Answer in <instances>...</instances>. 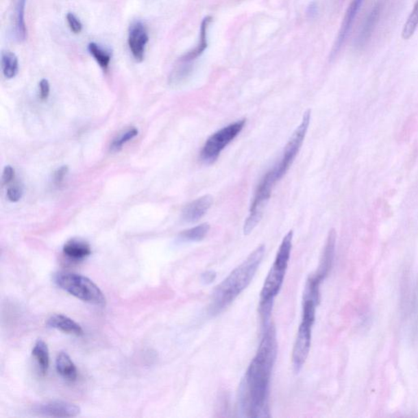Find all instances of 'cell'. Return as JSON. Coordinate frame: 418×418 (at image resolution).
Returning <instances> with one entry per match:
<instances>
[{"mask_svg":"<svg viewBox=\"0 0 418 418\" xmlns=\"http://www.w3.org/2000/svg\"><path fill=\"white\" fill-rule=\"evenodd\" d=\"M66 20L72 32L75 34H79L81 32H82V23H80L79 19L77 18L75 14L69 12V14L66 15Z\"/></svg>","mask_w":418,"mask_h":418,"instance_id":"28","label":"cell"},{"mask_svg":"<svg viewBox=\"0 0 418 418\" xmlns=\"http://www.w3.org/2000/svg\"><path fill=\"white\" fill-rule=\"evenodd\" d=\"M217 278V273L214 271H207L206 272L202 273L201 279L202 283L204 284H210L214 281Z\"/></svg>","mask_w":418,"mask_h":418,"instance_id":"32","label":"cell"},{"mask_svg":"<svg viewBox=\"0 0 418 418\" xmlns=\"http://www.w3.org/2000/svg\"><path fill=\"white\" fill-rule=\"evenodd\" d=\"M47 325L55 328V330L65 332V334H67L78 336L84 335L82 327L73 321V319H71L64 315L59 314L52 315V317L48 319V321H47Z\"/></svg>","mask_w":418,"mask_h":418,"instance_id":"15","label":"cell"},{"mask_svg":"<svg viewBox=\"0 0 418 418\" xmlns=\"http://www.w3.org/2000/svg\"><path fill=\"white\" fill-rule=\"evenodd\" d=\"M54 281L64 291L81 301L98 306L106 305L103 293L87 277L75 273L61 272L55 275Z\"/></svg>","mask_w":418,"mask_h":418,"instance_id":"4","label":"cell"},{"mask_svg":"<svg viewBox=\"0 0 418 418\" xmlns=\"http://www.w3.org/2000/svg\"><path fill=\"white\" fill-rule=\"evenodd\" d=\"M276 183L269 172L264 175L260 182L255 192L253 203L251 204L249 217L245 223L244 233L246 236L253 232L262 220L264 209L271 198L272 190L275 188Z\"/></svg>","mask_w":418,"mask_h":418,"instance_id":"8","label":"cell"},{"mask_svg":"<svg viewBox=\"0 0 418 418\" xmlns=\"http://www.w3.org/2000/svg\"><path fill=\"white\" fill-rule=\"evenodd\" d=\"M1 66L3 74L6 79L14 78L19 73V59L10 51H4L1 54Z\"/></svg>","mask_w":418,"mask_h":418,"instance_id":"20","label":"cell"},{"mask_svg":"<svg viewBox=\"0 0 418 418\" xmlns=\"http://www.w3.org/2000/svg\"><path fill=\"white\" fill-rule=\"evenodd\" d=\"M383 5L382 2H378L371 8L369 14H367L365 19L362 21L359 33L356 38V46L362 48L368 44L371 37H372L375 29L380 21Z\"/></svg>","mask_w":418,"mask_h":418,"instance_id":"12","label":"cell"},{"mask_svg":"<svg viewBox=\"0 0 418 418\" xmlns=\"http://www.w3.org/2000/svg\"><path fill=\"white\" fill-rule=\"evenodd\" d=\"M418 28V0H417L413 10L405 23L402 31L404 40H408L415 35Z\"/></svg>","mask_w":418,"mask_h":418,"instance_id":"25","label":"cell"},{"mask_svg":"<svg viewBox=\"0 0 418 418\" xmlns=\"http://www.w3.org/2000/svg\"><path fill=\"white\" fill-rule=\"evenodd\" d=\"M180 65L175 68V70L172 72L171 75L169 78V84L176 86V85L181 84L184 82L187 78L190 75L193 66L192 63L181 62Z\"/></svg>","mask_w":418,"mask_h":418,"instance_id":"24","label":"cell"},{"mask_svg":"<svg viewBox=\"0 0 418 418\" xmlns=\"http://www.w3.org/2000/svg\"><path fill=\"white\" fill-rule=\"evenodd\" d=\"M14 169L10 165L6 166L3 171L2 181L3 184H8V183L12 182V179L14 178Z\"/></svg>","mask_w":418,"mask_h":418,"instance_id":"29","label":"cell"},{"mask_svg":"<svg viewBox=\"0 0 418 418\" xmlns=\"http://www.w3.org/2000/svg\"><path fill=\"white\" fill-rule=\"evenodd\" d=\"M68 168L66 166L58 169L54 173V183L56 185H60L64 181V178L66 176Z\"/></svg>","mask_w":418,"mask_h":418,"instance_id":"31","label":"cell"},{"mask_svg":"<svg viewBox=\"0 0 418 418\" xmlns=\"http://www.w3.org/2000/svg\"><path fill=\"white\" fill-rule=\"evenodd\" d=\"M336 245V233L334 230H332L328 234L325 247L323 251L321 263L315 274L310 276V278L319 284L326 278L330 273L332 262H334Z\"/></svg>","mask_w":418,"mask_h":418,"instance_id":"13","label":"cell"},{"mask_svg":"<svg viewBox=\"0 0 418 418\" xmlns=\"http://www.w3.org/2000/svg\"><path fill=\"white\" fill-rule=\"evenodd\" d=\"M317 5H315V3H310V5L308 8V12H307V14L310 15V16H312L313 15L317 14Z\"/></svg>","mask_w":418,"mask_h":418,"instance_id":"33","label":"cell"},{"mask_svg":"<svg viewBox=\"0 0 418 418\" xmlns=\"http://www.w3.org/2000/svg\"><path fill=\"white\" fill-rule=\"evenodd\" d=\"M148 41L149 36L146 27L140 21H135L130 28L129 45L136 62L143 61Z\"/></svg>","mask_w":418,"mask_h":418,"instance_id":"11","label":"cell"},{"mask_svg":"<svg viewBox=\"0 0 418 418\" xmlns=\"http://www.w3.org/2000/svg\"><path fill=\"white\" fill-rule=\"evenodd\" d=\"M40 97L42 100H46L50 93V84L48 79H42L40 82Z\"/></svg>","mask_w":418,"mask_h":418,"instance_id":"30","label":"cell"},{"mask_svg":"<svg viewBox=\"0 0 418 418\" xmlns=\"http://www.w3.org/2000/svg\"><path fill=\"white\" fill-rule=\"evenodd\" d=\"M304 313L302 319L298 328L295 343L293 349V365L296 373H299L302 367L308 358L310 345L311 336H312V328L315 319V310H317V302L312 300H304Z\"/></svg>","mask_w":418,"mask_h":418,"instance_id":"5","label":"cell"},{"mask_svg":"<svg viewBox=\"0 0 418 418\" xmlns=\"http://www.w3.org/2000/svg\"><path fill=\"white\" fill-rule=\"evenodd\" d=\"M23 187L15 185L10 187L7 190V197L11 202H18L23 197Z\"/></svg>","mask_w":418,"mask_h":418,"instance_id":"27","label":"cell"},{"mask_svg":"<svg viewBox=\"0 0 418 418\" xmlns=\"http://www.w3.org/2000/svg\"><path fill=\"white\" fill-rule=\"evenodd\" d=\"M293 230L286 234L276 254L274 263L269 271L260 295L259 311L263 321L268 323L273 304L284 284L293 247Z\"/></svg>","mask_w":418,"mask_h":418,"instance_id":"3","label":"cell"},{"mask_svg":"<svg viewBox=\"0 0 418 418\" xmlns=\"http://www.w3.org/2000/svg\"><path fill=\"white\" fill-rule=\"evenodd\" d=\"M138 135V130L133 127L125 132V133L119 135L116 138L113 140L112 146H110V151L113 152L119 151L121 150L123 145L130 142Z\"/></svg>","mask_w":418,"mask_h":418,"instance_id":"26","label":"cell"},{"mask_svg":"<svg viewBox=\"0 0 418 418\" xmlns=\"http://www.w3.org/2000/svg\"><path fill=\"white\" fill-rule=\"evenodd\" d=\"M89 53L92 55L99 66L103 70L108 69L110 60H112V54L108 51L101 48L96 42H90L88 46Z\"/></svg>","mask_w":418,"mask_h":418,"instance_id":"23","label":"cell"},{"mask_svg":"<svg viewBox=\"0 0 418 418\" xmlns=\"http://www.w3.org/2000/svg\"><path fill=\"white\" fill-rule=\"evenodd\" d=\"M212 204V197L207 195L194 200L183 209L182 219L186 223H196L206 214Z\"/></svg>","mask_w":418,"mask_h":418,"instance_id":"14","label":"cell"},{"mask_svg":"<svg viewBox=\"0 0 418 418\" xmlns=\"http://www.w3.org/2000/svg\"><path fill=\"white\" fill-rule=\"evenodd\" d=\"M265 246L260 245L245 261L234 269L223 282L217 285L212 293L208 313L216 317L223 312L247 288L254 278L264 256Z\"/></svg>","mask_w":418,"mask_h":418,"instance_id":"2","label":"cell"},{"mask_svg":"<svg viewBox=\"0 0 418 418\" xmlns=\"http://www.w3.org/2000/svg\"><path fill=\"white\" fill-rule=\"evenodd\" d=\"M210 230V225L208 223H204L197 227L190 228L179 234V241L182 242H199L204 240L206 237Z\"/></svg>","mask_w":418,"mask_h":418,"instance_id":"21","label":"cell"},{"mask_svg":"<svg viewBox=\"0 0 418 418\" xmlns=\"http://www.w3.org/2000/svg\"><path fill=\"white\" fill-rule=\"evenodd\" d=\"M212 19L210 16L204 19L201 27H200V37L198 45L193 50H191L190 52L186 53L185 56H183L180 60L181 62L192 63L195 59L201 56L204 51H206L208 47V29L209 24L212 23Z\"/></svg>","mask_w":418,"mask_h":418,"instance_id":"16","label":"cell"},{"mask_svg":"<svg viewBox=\"0 0 418 418\" xmlns=\"http://www.w3.org/2000/svg\"><path fill=\"white\" fill-rule=\"evenodd\" d=\"M33 412L42 417H75L79 415L80 408L74 404L64 401H51L36 405Z\"/></svg>","mask_w":418,"mask_h":418,"instance_id":"9","label":"cell"},{"mask_svg":"<svg viewBox=\"0 0 418 418\" xmlns=\"http://www.w3.org/2000/svg\"><path fill=\"white\" fill-rule=\"evenodd\" d=\"M246 119H241L216 132L204 143L200 151V160L206 164H212L219 159L221 153L244 130Z\"/></svg>","mask_w":418,"mask_h":418,"instance_id":"6","label":"cell"},{"mask_svg":"<svg viewBox=\"0 0 418 418\" xmlns=\"http://www.w3.org/2000/svg\"><path fill=\"white\" fill-rule=\"evenodd\" d=\"M275 328L267 324L258 352L240 386V408L247 417H270L269 396L273 368L277 356Z\"/></svg>","mask_w":418,"mask_h":418,"instance_id":"1","label":"cell"},{"mask_svg":"<svg viewBox=\"0 0 418 418\" xmlns=\"http://www.w3.org/2000/svg\"><path fill=\"white\" fill-rule=\"evenodd\" d=\"M310 110H306L304 113L300 125L294 131L291 138L285 146L282 158L274 166V168L269 170V172L271 173L277 182H279L287 173L294 160L296 159L298 152L301 150L310 125Z\"/></svg>","mask_w":418,"mask_h":418,"instance_id":"7","label":"cell"},{"mask_svg":"<svg viewBox=\"0 0 418 418\" xmlns=\"http://www.w3.org/2000/svg\"><path fill=\"white\" fill-rule=\"evenodd\" d=\"M32 355L37 362L42 376H45L49 368V351L48 345L42 340H38L33 348Z\"/></svg>","mask_w":418,"mask_h":418,"instance_id":"19","label":"cell"},{"mask_svg":"<svg viewBox=\"0 0 418 418\" xmlns=\"http://www.w3.org/2000/svg\"><path fill=\"white\" fill-rule=\"evenodd\" d=\"M56 369L60 376L69 382H75L78 370L71 357L66 352H60L56 360Z\"/></svg>","mask_w":418,"mask_h":418,"instance_id":"18","label":"cell"},{"mask_svg":"<svg viewBox=\"0 0 418 418\" xmlns=\"http://www.w3.org/2000/svg\"><path fill=\"white\" fill-rule=\"evenodd\" d=\"M364 3L365 0H352L351 3H349L347 11L345 12L342 27H341L339 36L336 38L334 49H332V57L335 56L342 49L345 40H347L349 33L352 32L354 23H355L358 14H359Z\"/></svg>","mask_w":418,"mask_h":418,"instance_id":"10","label":"cell"},{"mask_svg":"<svg viewBox=\"0 0 418 418\" xmlns=\"http://www.w3.org/2000/svg\"><path fill=\"white\" fill-rule=\"evenodd\" d=\"M27 0H19L16 10V36L19 41H25L27 31L25 23V8Z\"/></svg>","mask_w":418,"mask_h":418,"instance_id":"22","label":"cell"},{"mask_svg":"<svg viewBox=\"0 0 418 418\" xmlns=\"http://www.w3.org/2000/svg\"><path fill=\"white\" fill-rule=\"evenodd\" d=\"M63 254L68 258L75 260V261H80L91 255V247L88 243L79 241L72 240L68 241L63 247Z\"/></svg>","mask_w":418,"mask_h":418,"instance_id":"17","label":"cell"}]
</instances>
